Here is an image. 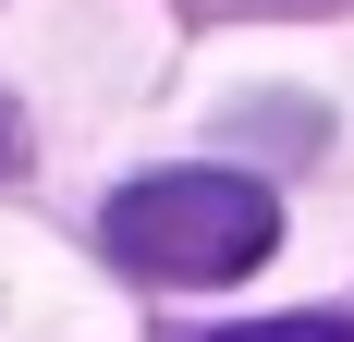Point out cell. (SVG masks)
I'll list each match as a JSON object with an SVG mask.
<instances>
[{
    "mask_svg": "<svg viewBox=\"0 0 354 342\" xmlns=\"http://www.w3.org/2000/svg\"><path fill=\"white\" fill-rule=\"evenodd\" d=\"M110 257L147 281H245L269 244H281V196L245 183V171H147L110 196Z\"/></svg>",
    "mask_w": 354,
    "mask_h": 342,
    "instance_id": "cell-1",
    "label": "cell"
},
{
    "mask_svg": "<svg viewBox=\"0 0 354 342\" xmlns=\"http://www.w3.org/2000/svg\"><path fill=\"white\" fill-rule=\"evenodd\" d=\"M208 342H354L342 306H306V318H245V330H208Z\"/></svg>",
    "mask_w": 354,
    "mask_h": 342,
    "instance_id": "cell-2",
    "label": "cell"
},
{
    "mask_svg": "<svg viewBox=\"0 0 354 342\" xmlns=\"http://www.w3.org/2000/svg\"><path fill=\"white\" fill-rule=\"evenodd\" d=\"M0 171H25V123H12V98H0Z\"/></svg>",
    "mask_w": 354,
    "mask_h": 342,
    "instance_id": "cell-3",
    "label": "cell"
}]
</instances>
